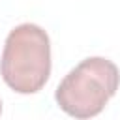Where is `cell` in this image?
<instances>
[{"label":"cell","mask_w":120,"mask_h":120,"mask_svg":"<svg viewBox=\"0 0 120 120\" xmlns=\"http://www.w3.org/2000/svg\"><path fill=\"white\" fill-rule=\"evenodd\" d=\"M120 71L114 62L103 56H90L79 62L56 86L58 107L73 118L98 116L116 94Z\"/></svg>","instance_id":"7a4b0ae2"},{"label":"cell","mask_w":120,"mask_h":120,"mask_svg":"<svg viewBox=\"0 0 120 120\" xmlns=\"http://www.w3.org/2000/svg\"><path fill=\"white\" fill-rule=\"evenodd\" d=\"M0 112H2V101H0Z\"/></svg>","instance_id":"3957f363"},{"label":"cell","mask_w":120,"mask_h":120,"mask_svg":"<svg viewBox=\"0 0 120 120\" xmlns=\"http://www.w3.org/2000/svg\"><path fill=\"white\" fill-rule=\"evenodd\" d=\"M0 75L17 94L39 92L51 77L49 34L34 22L15 26L4 43Z\"/></svg>","instance_id":"6da1fadb"}]
</instances>
